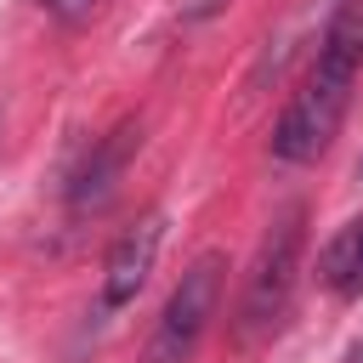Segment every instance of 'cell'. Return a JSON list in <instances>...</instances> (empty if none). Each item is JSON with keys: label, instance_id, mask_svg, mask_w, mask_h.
Listing matches in <instances>:
<instances>
[{"label": "cell", "instance_id": "1", "mask_svg": "<svg viewBox=\"0 0 363 363\" xmlns=\"http://www.w3.org/2000/svg\"><path fill=\"white\" fill-rule=\"evenodd\" d=\"M357 68H363V6H346L323 45H318V62L306 68L301 91L289 96V108L278 113L272 125V153L289 159V164H312L323 159V147L335 142L340 119H346V102H352V85H357Z\"/></svg>", "mask_w": 363, "mask_h": 363}, {"label": "cell", "instance_id": "2", "mask_svg": "<svg viewBox=\"0 0 363 363\" xmlns=\"http://www.w3.org/2000/svg\"><path fill=\"white\" fill-rule=\"evenodd\" d=\"M301 244H306V210L289 204L255 244V261L244 272V295H238V335H261L284 318L289 295H295V272H301Z\"/></svg>", "mask_w": 363, "mask_h": 363}, {"label": "cell", "instance_id": "3", "mask_svg": "<svg viewBox=\"0 0 363 363\" xmlns=\"http://www.w3.org/2000/svg\"><path fill=\"white\" fill-rule=\"evenodd\" d=\"M221 278H227V261H221L216 250H204V255L182 272V284L170 289V301H164V312H159V323H153V340H147L142 363H187V357L199 352V340H204V329H210V318H216V301H221Z\"/></svg>", "mask_w": 363, "mask_h": 363}, {"label": "cell", "instance_id": "4", "mask_svg": "<svg viewBox=\"0 0 363 363\" xmlns=\"http://www.w3.org/2000/svg\"><path fill=\"white\" fill-rule=\"evenodd\" d=\"M159 238H164V216H142L136 227L119 233V244L108 250V267H102V306H130L153 272V255H159Z\"/></svg>", "mask_w": 363, "mask_h": 363}, {"label": "cell", "instance_id": "5", "mask_svg": "<svg viewBox=\"0 0 363 363\" xmlns=\"http://www.w3.org/2000/svg\"><path fill=\"white\" fill-rule=\"evenodd\" d=\"M136 142H142V125H136V119H125L113 136H102V142H96V153L85 159V170L74 176V193H68V199H74L79 210H85V204H102V199L113 193V182H119L125 159L136 153Z\"/></svg>", "mask_w": 363, "mask_h": 363}, {"label": "cell", "instance_id": "6", "mask_svg": "<svg viewBox=\"0 0 363 363\" xmlns=\"http://www.w3.org/2000/svg\"><path fill=\"white\" fill-rule=\"evenodd\" d=\"M323 284L335 295H363V216L346 221V233L323 250Z\"/></svg>", "mask_w": 363, "mask_h": 363}, {"label": "cell", "instance_id": "7", "mask_svg": "<svg viewBox=\"0 0 363 363\" xmlns=\"http://www.w3.org/2000/svg\"><path fill=\"white\" fill-rule=\"evenodd\" d=\"M216 6H221V0H193L187 11H193V17H204V11H216Z\"/></svg>", "mask_w": 363, "mask_h": 363}, {"label": "cell", "instance_id": "8", "mask_svg": "<svg viewBox=\"0 0 363 363\" xmlns=\"http://www.w3.org/2000/svg\"><path fill=\"white\" fill-rule=\"evenodd\" d=\"M340 363H363V340H352V346H346V357H340Z\"/></svg>", "mask_w": 363, "mask_h": 363}, {"label": "cell", "instance_id": "9", "mask_svg": "<svg viewBox=\"0 0 363 363\" xmlns=\"http://www.w3.org/2000/svg\"><path fill=\"white\" fill-rule=\"evenodd\" d=\"M57 6H79V0H57Z\"/></svg>", "mask_w": 363, "mask_h": 363}]
</instances>
